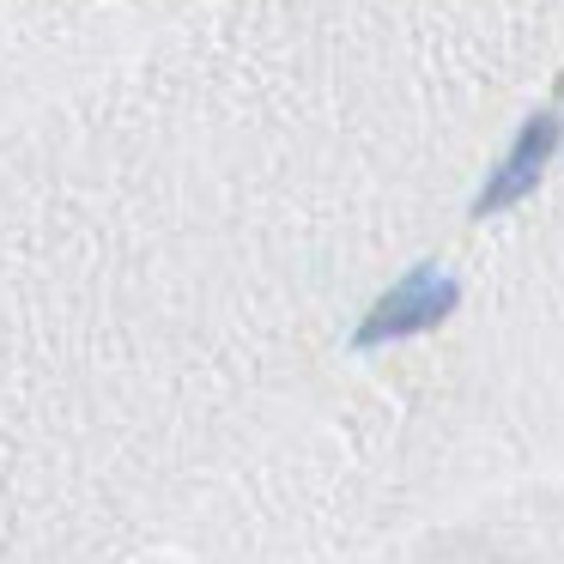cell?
I'll use <instances>...</instances> for the list:
<instances>
[{
    "instance_id": "6da1fadb",
    "label": "cell",
    "mask_w": 564,
    "mask_h": 564,
    "mask_svg": "<svg viewBox=\"0 0 564 564\" xmlns=\"http://www.w3.org/2000/svg\"><path fill=\"white\" fill-rule=\"evenodd\" d=\"M455 304H462L455 273H443L437 261H419L413 273H401V280L365 310V322L352 328V352H377V346H389V340L431 334L437 322L455 316Z\"/></svg>"
},
{
    "instance_id": "7a4b0ae2",
    "label": "cell",
    "mask_w": 564,
    "mask_h": 564,
    "mask_svg": "<svg viewBox=\"0 0 564 564\" xmlns=\"http://www.w3.org/2000/svg\"><path fill=\"white\" fill-rule=\"evenodd\" d=\"M558 140H564V116H558V110H534V116H528V122L516 128L510 152H503V159L491 164V176L479 183L474 219H498V213H510L516 200L534 195V183L546 176V164H552V152H558Z\"/></svg>"
}]
</instances>
